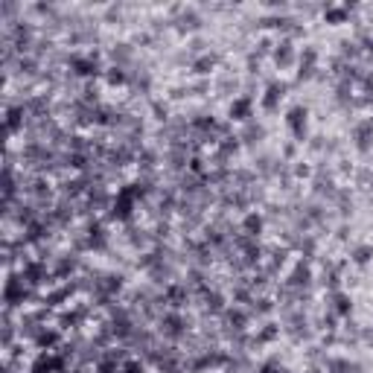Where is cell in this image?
<instances>
[{
	"instance_id": "6da1fadb",
	"label": "cell",
	"mask_w": 373,
	"mask_h": 373,
	"mask_svg": "<svg viewBox=\"0 0 373 373\" xmlns=\"http://www.w3.org/2000/svg\"><path fill=\"white\" fill-rule=\"evenodd\" d=\"M131 198H134V193H131V190H123V193H120V201H114L111 216H114V219H128V216H131Z\"/></svg>"
},
{
	"instance_id": "7a4b0ae2",
	"label": "cell",
	"mask_w": 373,
	"mask_h": 373,
	"mask_svg": "<svg viewBox=\"0 0 373 373\" xmlns=\"http://www.w3.org/2000/svg\"><path fill=\"white\" fill-rule=\"evenodd\" d=\"M289 128L301 137L303 134V128H306V108H292L289 111Z\"/></svg>"
},
{
	"instance_id": "3957f363",
	"label": "cell",
	"mask_w": 373,
	"mask_h": 373,
	"mask_svg": "<svg viewBox=\"0 0 373 373\" xmlns=\"http://www.w3.org/2000/svg\"><path fill=\"white\" fill-rule=\"evenodd\" d=\"M356 140H359V149L362 152H368L371 149V140H373V123H359V128H356Z\"/></svg>"
},
{
	"instance_id": "277c9868",
	"label": "cell",
	"mask_w": 373,
	"mask_h": 373,
	"mask_svg": "<svg viewBox=\"0 0 373 373\" xmlns=\"http://www.w3.org/2000/svg\"><path fill=\"white\" fill-rule=\"evenodd\" d=\"M163 333H166V336H181V333H184V321H181L178 315H166V318H163Z\"/></svg>"
},
{
	"instance_id": "5b68a950",
	"label": "cell",
	"mask_w": 373,
	"mask_h": 373,
	"mask_svg": "<svg viewBox=\"0 0 373 373\" xmlns=\"http://www.w3.org/2000/svg\"><path fill=\"white\" fill-rule=\"evenodd\" d=\"M274 58H277V64H280V67H286V64H292V58H295V53H292V44H289V41H283V44L277 47V53H274Z\"/></svg>"
},
{
	"instance_id": "8992f818",
	"label": "cell",
	"mask_w": 373,
	"mask_h": 373,
	"mask_svg": "<svg viewBox=\"0 0 373 373\" xmlns=\"http://www.w3.org/2000/svg\"><path fill=\"white\" fill-rule=\"evenodd\" d=\"M283 96V85H271L268 88V93H266V99H263V105L271 111V108H277V99Z\"/></svg>"
},
{
	"instance_id": "52a82bcc",
	"label": "cell",
	"mask_w": 373,
	"mask_h": 373,
	"mask_svg": "<svg viewBox=\"0 0 373 373\" xmlns=\"http://www.w3.org/2000/svg\"><path fill=\"white\" fill-rule=\"evenodd\" d=\"M23 295H26V292L20 289V283H18V280H9V283H6V301H9V303L23 301Z\"/></svg>"
},
{
	"instance_id": "ba28073f",
	"label": "cell",
	"mask_w": 373,
	"mask_h": 373,
	"mask_svg": "<svg viewBox=\"0 0 373 373\" xmlns=\"http://www.w3.org/2000/svg\"><path fill=\"white\" fill-rule=\"evenodd\" d=\"M73 67H76V73L90 76V73L96 70V61H93V58H73Z\"/></svg>"
},
{
	"instance_id": "9c48e42d",
	"label": "cell",
	"mask_w": 373,
	"mask_h": 373,
	"mask_svg": "<svg viewBox=\"0 0 373 373\" xmlns=\"http://www.w3.org/2000/svg\"><path fill=\"white\" fill-rule=\"evenodd\" d=\"M248 108H251V102H248V99H236V102L231 105V117L245 120V117H248Z\"/></svg>"
},
{
	"instance_id": "30bf717a",
	"label": "cell",
	"mask_w": 373,
	"mask_h": 373,
	"mask_svg": "<svg viewBox=\"0 0 373 373\" xmlns=\"http://www.w3.org/2000/svg\"><path fill=\"white\" fill-rule=\"evenodd\" d=\"M312 67H315V50H306L301 61V76H312Z\"/></svg>"
},
{
	"instance_id": "8fae6325",
	"label": "cell",
	"mask_w": 373,
	"mask_h": 373,
	"mask_svg": "<svg viewBox=\"0 0 373 373\" xmlns=\"http://www.w3.org/2000/svg\"><path fill=\"white\" fill-rule=\"evenodd\" d=\"M371 257H373V248H371V245H359V248L353 251V260H356L359 266H365V263H368Z\"/></svg>"
},
{
	"instance_id": "7c38bea8",
	"label": "cell",
	"mask_w": 373,
	"mask_h": 373,
	"mask_svg": "<svg viewBox=\"0 0 373 373\" xmlns=\"http://www.w3.org/2000/svg\"><path fill=\"white\" fill-rule=\"evenodd\" d=\"M20 117H23V108H9V117H6L9 131H15V128L20 125Z\"/></svg>"
},
{
	"instance_id": "4fadbf2b",
	"label": "cell",
	"mask_w": 373,
	"mask_h": 373,
	"mask_svg": "<svg viewBox=\"0 0 373 373\" xmlns=\"http://www.w3.org/2000/svg\"><path fill=\"white\" fill-rule=\"evenodd\" d=\"M58 362H53V359H47V356H41L35 365H32V373H50L53 368H55Z\"/></svg>"
},
{
	"instance_id": "5bb4252c",
	"label": "cell",
	"mask_w": 373,
	"mask_h": 373,
	"mask_svg": "<svg viewBox=\"0 0 373 373\" xmlns=\"http://www.w3.org/2000/svg\"><path fill=\"white\" fill-rule=\"evenodd\" d=\"M336 312L338 315H347L350 312V298L347 295H336Z\"/></svg>"
},
{
	"instance_id": "9a60e30c",
	"label": "cell",
	"mask_w": 373,
	"mask_h": 373,
	"mask_svg": "<svg viewBox=\"0 0 373 373\" xmlns=\"http://www.w3.org/2000/svg\"><path fill=\"white\" fill-rule=\"evenodd\" d=\"M260 225H263V222H260V216H254V213H251V216H245V231H248L251 236L260 231Z\"/></svg>"
},
{
	"instance_id": "2e32d148",
	"label": "cell",
	"mask_w": 373,
	"mask_h": 373,
	"mask_svg": "<svg viewBox=\"0 0 373 373\" xmlns=\"http://www.w3.org/2000/svg\"><path fill=\"white\" fill-rule=\"evenodd\" d=\"M26 277H29V283H41V277H44L41 266H26Z\"/></svg>"
},
{
	"instance_id": "e0dca14e",
	"label": "cell",
	"mask_w": 373,
	"mask_h": 373,
	"mask_svg": "<svg viewBox=\"0 0 373 373\" xmlns=\"http://www.w3.org/2000/svg\"><path fill=\"white\" fill-rule=\"evenodd\" d=\"M210 67H213V55H204V58L195 61V70H198V73H207Z\"/></svg>"
},
{
	"instance_id": "ac0fdd59",
	"label": "cell",
	"mask_w": 373,
	"mask_h": 373,
	"mask_svg": "<svg viewBox=\"0 0 373 373\" xmlns=\"http://www.w3.org/2000/svg\"><path fill=\"white\" fill-rule=\"evenodd\" d=\"M108 82H111V85H120V82H125V73H123L120 67H114V70L108 73Z\"/></svg>"
},
{
	"instance_id": "d6986e66",
	"label": "cell",
	"mask_w": 373,
	"mask_h": 373,
	"mask_svg": "<svg viewBox=\"0 0 373 373\" xmlns=\"http://www.w3.org/2000/svg\"><path fill=\"white\" fill-rule=\"evenodd\" d=\"M228 321H231V324L239 330V327L245 324V315H242V312H228Z\"/></svg>"
},
{
	"instance_id": "ffe728a7",
	"label": "cell",
	"mask_w": 373,
	"mask_h": 373,
	"mask_svg": "<svg viewBox=\"0 0 373 373\" xmlns=\"http://www.w3.org/2000/svg\"><path fill=\"white\" fill-rule=\"evenodd\" d=\"M38 344H41V347H50V344H55V333H44V336H38Z\"/></svg>"
},
{
	"instance_id": "44dd1931",
	"label": "cell",
	"mask_w": 373,
	"mask_h": 373,
	"mask_svg": "<svg viewBox=\"0 0 373 373\" xmlns=\"http://www.w3.org/2000/svg\"><path fill=\"white\" fill-rule=\"evenodd\" d=\"M128 55H131V50H128L125 44H120V50H114V58H120V61H125Z\"/></svg>"
},
{
	"instance_id": "7402d4cb",
	"label": "cell",
	"mask_w": 373,
	"mask_h": 373,
	"mask_svg": "<svg viewBox=\"0 0 373 373\" xmlns=\"http://www.w3.org/2000/svg\"><path fill=\"white\" fill-rule=\"evenodd\" d=\"M207 306L210 309H222V298L219 295H207Z\"/></svg>"
},
{
	"instance_id": "603a6c76",
	"label": "cell",
	"mask_w": 373,
	"mask_h": 373,
	"mask_svg": "<svg viewBox=\"0 0 373 373\" xmlns=\"http://www.w3.org/2000/svg\"><path fill=\"white\" fill-rule=\"evenodd\" d=\"M327 18H330V20H341V18H344V12H341V9H330V12H327Z\"/></svg>"
},
{
	"instance_id": "cb8c5ba5",
	"label": "cell",
	"mask_w": 373,
	"mask_h": 373,
	"mask_svg": "<svg viewBox=\"0 0 373 373\" xmlns=\"http://www.w3.org/2000/svg\"><path fill=\"white\" fill-rule=\"evenodd\" d=\"M169 301H184V289H169Z\"/></svg>"
},
{
	"instance_id": "d4e9b609",
	"label": "cell",
	"mask_w": 373,
	"mask_h": 373,
	"mask_svg": "<svg viewBox=\"0 0 373 373\" xmlns=\"http://www.w3.org/2000/svg\"><path fill=\"white\" fill-rule=\"evenodd\" d=\"M123 373H143V371H140V365H137V362H128V365L123 368Z\"/></svg>"
}]
</instances>
